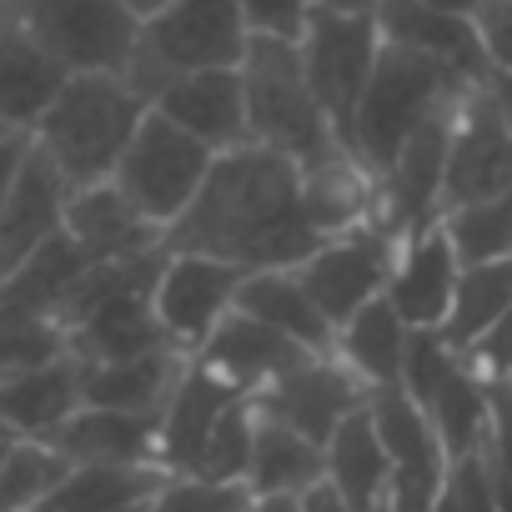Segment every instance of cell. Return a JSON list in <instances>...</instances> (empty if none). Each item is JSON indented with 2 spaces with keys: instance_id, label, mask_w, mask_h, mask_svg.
Listing matches in <instances>:
<instances>
[{
  "instance_id": "obj_34",
  "label": "cell",
  "mask_w": 512,
  "mask_h": 512,
  "mask_svg": "<svg viewBox=\"0 0 512 512\" xmlns=\"http://www.w3.org/2000/svg\"><path fill=\"white\" fill-rule=\"evenodd\" d=\"M302 201H307V221L332 241L377 221V176H367L352 156H342L302 176Z\"/></svg>"
},
{
  "instance_id": "obj_29",
  "label": "cell",
  "mask_w": 512,
  "mask_h": 512,
  "mask_svg": "<svg viewBox=\"0 0 512 512\" xmlns=\"http://www.w3.org/2000/svg\"><path fill=\"white\" fill-rule=\"evenodd\" d=\"M407 342L412 327L397 317V307L382 297L372 307H362L342 332H337V362L367 387V392H397L402 387V367H407Z\"/></svg>"
},
{
  "instance_id": "obj_51",
  "label": "cell",
  "mask_w": 512,
  "mask_h": 512,
  "mask_svg": "<svg viewBox=\"0 0 512 512\" xmlns=\"http://www.w3.org/2000/svg\"><path fill=\"white\" fill-rule=\"evenodd\" d=\"M427 6H437V11H447V16H462V21H472L482 0H427Z\"/></svg>"
},
{
  "instance_id": "obj_26",
  "label": "cell",
  "mask_w": 512,
  "mask_h": 512,
  "mask_svg": "<svg viewBox=\"0 0 512 512\" xmlns=\"http://www.w3.org/2000/svg\"><path fill=\"white\" fill-rule=\"evenodd\" d=\"M81 407H86V397H81V362L76 357H61V362H46L36 372L0 382V422L16 427L31 442H51Z\"/></svg>"
},
{
  "instance_id": "obj_55",
  "label": "cell",
  "mask_w": 512,
  "mask_h": 512,
  "mask_svg": "<svg viewBox=\"0 0 512 512\" xmlns=\"http://www.w3.org/2000/svg\"><path fill=\"white\" fill-rule=\"evenodd\" d=\"M497 477H502V472H497ZM502 512H512V482H507V477H502Z\"/></svg>"
},
{
  "instance_id": "obj_47",
  "label": "cell",
  "mask_w": 512,
  "mask_h": 512,
  "mask_svg": "<svg viewBox=\"0 0 512 512\" xmlns=\"http://www.w3.org/2000/svg\"><path fill=\"white\" fill-rule=\"evenodd\" d=\"M31 136H0V206H6V196L16 191L26 161H31Z\"/></svg>"
},
{
  "instance_id": "obj_6",
  "label": "cell",
  "mask_w": 512,
  "mask_h": 512,
  "mask_svg": "<svg viewBox=\"0 0 512 512\" xmlns=\"http://www.w3.org/2000/svg\"><path fill=\"white\" fill-rule=\"evenodd\" d=\"M211 166H216V151L211 146H201L196 136H186L161 111H151L141 121L136 141L126 146V156H121V166H116L111 181L126 191V201L146 221H156L161 231H171L191 211V201L201 196Z\"/></svg>"
},
{
  "instance_id": "obj_45",
  "label": "cell",
  "mask_w": 512,
  "mask_h": 512,
  "mask_svg": "<svg viewBox=\"0 0 512 512\" xmlns=\"http://www.w3.org/2000/svg\"><path fill=\"white\" fill-rule=\"evenodd\" d=\"M467 362H472L487 382H512V312L467 352Z\"/></svg>"
},
{
  "instance_id": "obj_7",
  "label": "cell",
  "mask_w": 512,
  "mask_h": 512,
  "mask_svg": "<svg viewBox=\"0 0 512 512\" xmlns=\"http://www.w3.org/2000/svg\"><path fill=\"white\" fill-rule=\"evenodd\" d=\"M66 71H126L141 16L126 0H0Z\"/></svg>"
},
{
  "instance_id": "obj_18",
  "label": "cell",
  "mask_w": 512,
  "mask_h": 512,
  "mask_svg": "<svg viewBox=\"0 0 512 512\" xmlns=\"http://www.w3.org/2000/svg\"><path fill=\"white\" fill-rule=\"evenodd\" d=\"M71 76L76 71H66L21 21L0 11V131L36 136Z\"/></svg>"
},
{
  "instance_id": "obj_44",
  "label": "cell",
  "mask_w": 512,
  "mask_h": 512,
  "mask_svg": "<svg viewBox=\"0 0 512 512\" xmlns=\"http://www.w3.org/2000/svg\"><path fill=\"white\" fill-rule=\"evenodd\" d=\"M472 31L482 41V56H487V76H512V0H482L477 16H472Z\"/></svg>"
},
{
  "instance_id": "obj_40",
  "label": "cell",
  "mask_w": 512,
  "mask_h": 512,
  "mask_svg": "<svg viewBox=\"0 0 512 512\" xmlns=\"http://www.w3.org/2000/svg\"><path fill=\"white\" fill-rule=\"evenodd\" d=\"M251 507H256L251 482H216L191 472H171L151 502V512H251Z\"/></svg>"
},
{
  "instance_id": "obj_37",
  "label": "cell",
  "mask_w": 512,
  "mask_h": 512,
  "mask_svg": "<svg viewBox=\"0 0 512 512\" xmlns=\"http://www.w3.org/2000/svg\"><path fill=\"white\" fill-rule=\"evenodd\" d=\"M71 477V462L51 442H21L0 462V512H36L61 482Z\"/></svg>"
},
{
  "instance_id": "obj_36",
  "label": "cell",
  "mask_w": 512,
  "mask_h": 512,
  "mask_svg": "<svg viewBox=\"0 0 512 512\" xmlns=\"http://www.w3.org/2000/svg\"><path fill=\"white\" fill-rule=\"evenodd\" d=\"M437 221H442V231H447L462 267L512 262V196L472 201V206H457V211H447Z\"/></svg>"
},
{
  "instance_id": "obj_50",
  "label": "cell",
  "mask_w": 512,
  "mask_h": 512,
  "mask_svg": "<svg viewBox=\"0 0 512 512\" xmlns=\"http://www.w3.org/2000/svg\"><path fill=\"white\" fill-rule=\"evenodd\" d=\"M317 6L337 16H377V0H317Z\"/></svg>"
},
{
  "instance_id": "obj_22",
  "label": "cell",
  "mask_w": 512,
  "mask_h": 512,
  "mask_svg": "<svg viewBox=\"0 0 512 512\" xmlns=\"http://www.w3.org/2000/svg\"><path fill=\"white\" fill-rule=\"evenodd\" d=\"M161 282V277H156ZM156 282H136L126 292H116L111 302H101L86 322H76L66 337H71V357L86 362V367H101V362H136V357H151V352H166V332L156 322Z\"/></svg>"
},
{
  "instance_id": "obj_38",
  "label": "cell",
  "mask_w": 512,
  "mask_h": 512,
  "mask_svg": "<svg viewBox=\"0 0 512 512\" xmlns=\"http://www.w3.org/2000/svg\"><path fill=\"white\" fill-rule=\"evenodd\" d=\"M251 447H256V402L236 397L221 427L211 432L201 462L191 477H216V482H246L251 477Z\"/></svg>"
},
{
  "instance_id": "obj_49",
  "label": "cell",
  "mask_w": 512,
  "mask_h": 512,
  "mask_svg": "<svg viewBox=\"0 0 512 512\" xmlns=\"http://www.w3.org/2000/svg\"><path fill=\"white\" fill-rule=\"evenodd\" d=\"M482 86H487V96L497 101V111H502L507 131H512V76H497V71H492V76H487Z\"/></svg>"
},
{
  "instance_id": "obj_21",
  "label": "cell",
  "mask_w": 512,
  "mask_h": 512,
  "mask_svg": "<svg viewBox=\"0 0 512 512\" xmlns=\"http://www.w3.org/2000/svg\"><path fill=\"white\" fill-rule=\"evenodd\" d=\"M377 31H382V46L442 61L447 71H457L472 86L487 81V56H482L472 21L447 16V11L427 6V0H377Z\"/></svg>"
},
{
  "instance_id": "obj_12",
  "label": "cell",
  "mask_w": 512,
  "mask_h": 512,
  "mask_svg": "<svg viewBox=\"0 0 512 512\" xmlns=\"http://www.w3.org/2000/svg\"><path fill=\"white\" fill-rule=\"evenodd\" d=\"M512 196V131L487 96V86H472L457 106L452 151H447V181H442V216L472 201Z\"/></svg>"
},
{
  "instance_id": "obj_24",
  "label": "cell",
  "mask_w": 512,
  "mask_h": 512,
  "mask_svg": "<svg viewBox=\"0 0 512 512\" xmlns=\"http://www.w3.org/2000/svg\"><path fill=\"white\" fill-rule=\"evenodd\" d=\"M156 417H136V412H111V407H81L56 437L51 447L71 462V467H161L156 457Z\"/></svg>"
},
{
  "instance_id": "obj_53",
  "label": "cell",
  "mask_w": 512,
  "mask_h": 512,
  "mask_svg": "<svg viewBox=\"0 0 512 512\" xmlns=\"http://www.w3.org/2000/svg\"><path fill=\"white\" fill-rule=\"evenodd\" d=\"M21 442H26V437H21L16 427H6V422H0V462H6V457H11V452H16Z\"/></svg>"
},
{
  "instance_id": "obj_52",
  "label": "cell",
  "mask_w": 512,
  "mask_h": 512,
  "mask_svg": "<svg viewBox=\"0 0 512 512\" xmlns=\"http://www.w3.org/2000/svg\"><path fill=\"white\" fill-rule=\"evenodd\" d=\"M251 512H302V497H256Z\"/></svg>"
},
{
  "instance_id": "obj_23",
  "label": "cell",
  "mask_w": 512,
  "mask_h": 512,
  "mask_svg": "<svg viewBox=\"0 0 512 512\" xmlns=\"http://www.w3.org/2000/svg\"><path fill=\"white\" fill-rule=\"evenodd\" d=\"M236 397H241L236 387H226L216 372H206V367L191 357L186 377L176 382V392H171V402H166V412H161V432H156V457H161V467H166V472H196V462H201L211 432L221 427V417L231 412Z\"/></svg>"
},
{
  "instance_id": "obj_11",
  "label": "cell",
  "mask_w": 512,
  "mask_h": 512,
  "mask_svg": "<svg viewBox=\"0 0 512 512\" xmlns=\"http://www.w3.org/2000/svg\"><path fill=\"white\" fill-rule=\"evenodd\" d=\"M372 422H377V437L392 457L387 512H432L447 497V477H452V457H447L437 427L402 387L372 392Z\"/></svg>"
},
{
  "instance_id": "obj_9",
  "label": "cell",
  "mask_w": 512,
  "mask_h": 512,
  "mask_svg": "<svg viewBox=\"0 0 512 512\" xmlns=\"http://www.w3.org/2000/svg\"><path fill=\"white\" fill-rule=\"evenodd\" d=\"M397 251L402 241L387 236L377 221L347 231V236H332L317 246V256L302 267V282L307 292L317 297V307L327 312V322L342 332L362 307L382 302L387 287H392V272H397Z\"/></svg>"
},
{
  "instance_id": "obj_3",
  "label": "cell",
  "mask_w": 512,
  "mask_h": 512,
  "mask_svg": "<svg viewBox=\"0 0 512 512\" xmlns=\"http://www.w3.org/2000/svg\"><path fill=\"white\" fill-rule=\"evenodd\" d=\"M241 81H246L251 146H267V151L287 156L292 166H302V176L347 156L332 116L322 111V101L307 81L297 41L256 36L246 61H241Z\"/></svg>"
},
{
  "instance_id": "obj_15",
  "label": "cell",
  "mask_w": 512,
  "mask_h": 512,
  "mask_svg": "<svg viewBox=\"0 0 512 512\" xmlns=\"http://www.w3.org/2000/svg\"><path fill=\"white\" fill-rule=\"evenodd\" d=\"M71 181L56 171V161L31 146V161L16 181V191L0 206V282L16 267H26L31 256L66 231V206H71Z\"/></svg>"
},
{
  "instance_id": "obj_32",
  "label": "cell",
  "mask_w": 512,
  "mask_h": 512,
  "mask_svg": "<svg viewBox=\"0 0 512 512\" xmlns=\"http://www.w3.org/2000/svg\"><path fill=\"white\" fill-rule=\"evenodd\" d=\"M166 477V467H71L36 512H151Z\"/></svg>"
},
{
  "instance_id": "obj_42",
  "label": "cell",
  "mask_w": 512,
  "mask_h": 512,
  "mask_svg": "<svg viewBox=\"0 0 512 512\" xmlns=\"http://www.w3.org/2000/svg\"><path fill=\"white\" fill-rule=\"evenodd\" d=\"M447 497L457 512H502V477H497V462L487 457V447L452 462Z\"/></svg>"
},
{
  "instance_id": "obj_28",
  "label": "cell",
  "mask_w": 512,
  "mask_h": 512,
  "mask_svg": "<svg viewBox=\"0 0 512 512\" xmlns=\"http://www.w3.org/2000/svg\"><path fill=\"white\" fill-rule=\"evenodd\" d=\"M91 272V262L81 256V246L61 231L56 241H46L26 267H16L0 282V317H31V322H56L76 292V282Z\"/></svg>"
},
{
  "instance_id": "obj_31",
  "label": "cell",
  "mask_w": 512,
  "mask_h": 512,
  "mask_svg": "<svg viewBox=\"0 0 512 512\" xmlns=\"http://www.w3.org/2000/svg\"><path fill=\"white\" fill-rule=\"evenodd\" d=\"M422 412H427V422L437 427L447 457L462 462V457H472V452L487 447V427H492V382H487L467 357H457L452 372L437 382V392H432V402H427Z\"/></svg>"
},
{
  "instance_id": "obj_20",
  "label": "cell",
  "mask_w": 512,
  "mask_h": 512,
  "mask_svg": "<svg viewBox=\"0 0 512 512\" xmlns=\"http://www.w3.org/2000/svg\"><path fill=\"white\" fill-rule=\"evenodd\" d=\"M166 121H176L186 136H196L201 146H211L216 156L251 146V121H246V81L241 71H201V76H181L171 81L156 106Z\"/></svg>"
},
{
  "instance_id": "obj_25",
  "label": "cell",
  "mask_w": 512,
  "mask_h": 512,
  "mask_svg": "<svg viewBox=\"0 0 512 512\" xmlns=\"http://www.w3.org/2000/svg\"><path fill=\"white\" fill-rule=\"evenodd\" d=\"M186 367H191V357L176 347L136 357V362H101V367L81 362V397H86V407H111V412H136V417L161 422Z\"/></svg>"
},
{
  "instance_id": "obj_54",
  "label": "cell",
  "mask_w": 512,
  "mask_h": 512,
  "mask_svg": "<svg viewBox=\"0 0 512 512\" xmlns=\"http://www.w3.org/2000/svg\"><path fill=\"white\" fill-rule=\"evenodd\" d=\"M126 6H131V11H136V16L146 21V16H156V11L166 6V0H126Z\"/></svg>"
},
{
  "instance_id": "obj_30",
  "label": "cell",
  "mask_w": 512,
  "mask_h": 512,
  "mask_svg": "<svg viewBox=\"0 0 512 512\" xmlns=\"http://www.w3.org/2000/svg\"><path fill=\"white\" fill-rule=\"evenodd\" d=\"M327 477L352 502V512H387V502H392V457L377 437L372 402L352 422H342V432L327 442Z\"/></svg>"
},
{
  "instance_id": "obj_56",
  "label": "cell",
  "mask_w": 512,
  "mask_h": 512,
  "mask_svg": "<svg viewBox=\"0 0 512 512\" xmlns=\"http://www.w3.org/2000/svg\"><path fill=\"white\" fill-rule=\"evenodd\" d=\"M432 512H457V507H452V497H442V502H437Z\"/></svg>"
},
{
  "instance_id": "obj_48",
  "label": "cell",
  "mask_w": 512,
  "mask_h": 512,
  "mask_svg": "<svg viewBox=\"0 0 512 512\" xmlns=\"http://www.w3.org/2000/svg\"><path fill=\"white\" fill-rule=\"evenodd\" d=\"M302 512H352V502L332 487V477H322L317 487L302 492Z\"/></svg>"
},
{
  "instance_id": "obj_35",
  "label": "cell",
  "mask_w": 512,
  "mask_h": 512,
  "mask_svg": "<svg viewBox=\"0 0 512 512\" xmlns=\"http://www.w3.org/2000/svg\"><path fill=\"white\" fill-rule=\"evenodd\" d=\"M507 312H512V262L467 267L462 282H457L452 312H447V322H442V342H447L457 357H467Z\"/></svg>"
},
{
  "instance_id": "obj_19",
  "label": "cell",
  "mask_w": 512,
  "mask_h": 512,
  "mask_svg": "<svg viewBox=\"0 0 512 512\" xmlns=\"http://www.w3.org/2000/svg\"><path fill=\"white\" fill-rule=\"evenodd\" d=\"M307 357H312L307 347H297L292 337H282L277 327L256 322V317H246V312H231V317L211 332V342L196 352V362H201L206 372H216L226 387H236L241 397L267 392L277 377L297 372Z\"/></svg>"
},
{
  "instance_id": "obj_57",
  "label": "cell",
  "mask_w": 512,
  "mask_h": 512,
  "mask_svg": "<svg viewBox=\"0 0 512 512\" xmlns=\"http://www.w3.org/2000/svg\"><path fill=\"white\" fill-rule=\"evenodd\" d=\"M0 136H16V131H0Z\"/></svg>"
},
{
  "instance_id": "obj_5",
  "label": "cell",
  "mask_w": 512,
  "mask_h": 512,
  "mask_svg": "<svg viewBox=\"0 0 512 512\" xmlns=\"http://www.w3.org/2000/svg\"><path fill=\"white\" fill-rule=\"evenodd\" d=\"M256 31L236 0H166L156 16L141 21L136 51L126 61V81L156 106V96L201 71H241Z\"/></svg>"
},
{
  "instance_id": "obj_16",
  "label": "cell",
  "mask_w": 512,
  "mask_h": 512,
  "mask_svg": "<svg viewBox=\"0 0 512 512\" xmlns=\"http://www.w3.org/2000/svg\"><path fill=\"white\" fill-rule=\"evenodd\" d=\"M66 236L81 246V256L91 267H111V262H136V256L166 251V231L156 221H146L126 191L116 181L101 186H81L71 191L66 206Z\"/></svg>"
},
{
  "instance_id": "obj_27",
  "label": "cell",
  "mask_w": 512,
  "mask_h": 512,
  "mask_svg": "<svg viewBox=\"0 0 512 512\" xmlns=\"http://www.w3.org/2000/svg\"><path fill=\"white\" fill-rule=\"evenodd\" d=\"M236 312L277 327L282 337H292L312 357H332L337 352V327L327 322V312L307 292L302 272H251L241 297H236Z\"/></svg>"
},
{
  "instance_id": "obj_17",
  "label": "cell",
  "mask_w": 512,
  "mask_h": 512,
  "mask_svg": "<svg viewBox=\"0 0 512 512\" xmlns=\"http://www.w3.org/2000/svg\"><path fill=\"white\" fill-rule=\"evenodd\" d=\"M462 272H467V267L457 262V251H452L442 221H432L427 231H417V236L402 241L397 272H392V287H387V302L397 307V317H402L412 332H442Z\"/></svg>"
},
{
  "instance_id": "obj_43",
  "label": "cell",
  "mask_w": 512,
  "mask_h": 512,
  "mask_svg": "<svg viewBox=\"0 0 512 512\" xmlns=\"http://www.w3.org/2000/svg\"><path fill=\"white\" fill-rule=\"evenodd\" d=\"M241 16L251 21L256 36H277V41H302L317 0H236Z\"/></svg>"
},
{
  "instance_id": "obj_2",
  "label": "cell",
  "mask_w": 512,
  "mask_h": 512,
  "mask_svg": "<svg viewBox=\"0 0 512 512\" xmlns=\"http://www.w3.org/2000/svg\"><path fill=\"white\" fill-rule=\"evenodd\" d=\"M146 116H151V101L121 71H76L31 141L81 191L116 176Z\"/></svg>"
},
{
  "instance_id": "obj_33",
  "label": "cell",
  "mask_w": 512,
  "mask_h": 512,
  "mask_svg": "<svg viewBox=\"0 0 512 512\" xmlns=\"http://www.w3.org/2000/svg\"><path fill=\"white\" fill-rule=\"evenodd\" d=\"M322 477H327V447L256 412V447H251V477H246L256 497H302Z\"/></svg>"
},
{
  "instance_id": "obj_41",
  "label": "cell",
  "mask_w": 512,
  "mask_h": 512,
  "mask_svg": "<svg viewBox=\"0 0 512 512\" xmlns=\"http://www.w3.org/2000/svg\"><path fill=\"white\" fill-rule=\"evenodd\" d=\"M452 362H457V352L442 342V332H412V342H407V367H402V392H407L417 407H427L432 392H437V382L452 372Z\"/></svg>"
},
{
  "instance_id": "obj_1",
  "label": "cell",
  "mask_w": 512,
  "mask_h": 512,
  "mask_svg": "<svg viewBox=\"0 0 512 512\" xmlns=\"http://www.w3.org/2000/svg\"><path fill=\"white\" fill-rule=\"evenodd\" d=\"M322 241L307 221L302 166L267 146L216 156L201 196L166 231V251L216 256L241 272H302Z\"/></svg>"
},
{
  "instance_id": "obj_8",
  "label": "cell",
  "mask_w": 512,
  "mask_h": 512,
  "mask_svg": "<svg viewBox=\"0 0 512 512\" xmlns=\"http://www.w3.org/2000/svg\"><path fill=\"white\" fill-rule=\"evenodd\" d=\"M302 66H307V81L322 101V111L332 116L342 146L352 136V121H357V106L372 86V71L382 61V31H377V16H337V11H312L302 41Z\"/></svg>"
},
{
  "instance_id": "obj_4",
  "label": "cell",
  "mask_w": 512,
  "mask_h": 512,
  "mask_svg": "<svg viewBox=\"0 0 512 512\" xmlns=\"http://www.w3.org/2000/svg\"><path fill=\"white\" fill-rule=\"evenodd\" d=\"M472 91V81H462L457 71H447L442 61L382 46V61L372 71V86L357 106L352 136H347V156L367 171V176H387L392 161L402 156V146L442 111L462 106V96Z\"/></svg>"
},
{
  "instance_id": "obj_10",
  "label": "cell",
  "mask_w": 512,
  "mask_h": 512,
  "mask_svg": "<svg viewBox=\"0 0 512 512\" xmlns=\"http://www.w3.org/2000/svg\"><path fill=\"white\" fill-rule=\"evenodd\" d=\"M251 272L231 267V262H216V256H181L171 251L166 267H161V282H156V322L166 332V342L186 357H196L211 332L236 312V297L246 287Z\"/></svg>"
},
{
  "instance_id": "obj_39",
  "label": "cell",
  "mask_w": 512,
  "mask_h": 512,
  "mask_svg": "<svg viewBox=\"0 0 512 512\" xmlns=\"http://www.w3.org/2000/svg\"><path fill=\"white\" fill-rule=\"evenodd\" d=\"M71 357V337L56 322H31V317H0V382L36 372L46 362Z\"/></svg>"
},
{
  "instance_id": "obj_46",
  "label": "cell",
  "mask_w": 512,
  "mask_h": 512,
  "mask_svg": "<svg viewBox=\"0 0 512 512\" xmlns=\"http://www.w3.org/2000/svg\"><path fill=\"white\" fill-rule=\"evenodd\" d=\"M487 457L512 482V382H492V427H487Z\"/></svg>"
},
{
  "instance_id": "obj_13",
  "label": "cell",
  "mask_w": 512,
  "mask_h": 512,
  "mask_svg": "<svg viewBox=\"0 0 512 512\" xmlns=\"http://www.w3.org/2000/svg\"><path fill=\"white\" fill-rule=\"evenodd\" d=\"M251 402H256V412H262L267 422H282V427L302 432L307 442L327 447L342 432V422H352L372 402V392L337 357H307L297 372L277 377L267 392H256Z\"/></svg>"
},
{
  "instance_id": "obj_14",
  "label": "cell",
  "mask_w": 512,
  "mask_h": 512,
  "mask_svg": "<svg viewBox=\"0 0 512 512\" xmlns=\"http://www.w3.org/2000/svg\"><path fill=\"white\" fill-rule=\"evenodd\" d=\"M467 101V96H462ZM457 106L432 116L392 161V171L377 181V226L397 241L427 231L442 216V181H447V151H452Z\"/></svg>"
}]
</instances>
